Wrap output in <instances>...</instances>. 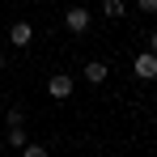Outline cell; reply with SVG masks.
Returning <instances> with one entry per match:
<instances>
[{"label":"cell","mask_w":157,"mask_h":157,"mask_svg":"<svg viewBox=\"0 0 157 157\" xmlns=\"http://www.w3.org/2000/svg\"><path fill=\"white\" fill-rule=\"evenodd\" d=\"M64 26L72 30V34H89V9H85V4L64 9Z\"/></svg>","instance_id":"6da1fadb"},{"label":"cell","mask_w":157,"mask_h":157,"mask_svg":"<svg viewBox=\"0 0 157 157\" xmlns=\"http://www.w3.org/2000/svg\"><path fill=\"white\" fill-rule=\"evenodd\" d=\"M132 72H136V81H157V55L153 51H140L136 59H132Z\"/></svg>","instance_id":"7a4b0ae2"},{"label":"cell","mask_w":157,"mask_h":157,"mask_svg":"<svg viewBox=\"0 0 157 157\" xmlns=\"http://www.w3.org/2000/svg\"><path fill=\"white\" fill-rule=\"evenodd\" d=\"M72 85H77V81L68 77V72H51V81H47V94H51L55 102H64V98H72Z\"/></svg>","instance_id":"3957f363"},{"label":"cell","mask_w":157,"mask_h":157,"mask_svg":"<svg viewBox=\"0 0 157 157\" xmlns=\"http://www.w3.org/2000/svg\"><path fill=\"white\" fill-rule=\"evenodd\" d=\"M81 77L89 81V85H102V81L110 77V64H106V59H85V68H81Z\"/></svg>","instance_id":"277c9868"},{"label":"cell","mask_w":157,"mask_h":157,"mask_svg":"<svg viewBox=\"0 0 157 157\" xmlns=\"http://www.w3.org/2000/svg\"><path fill=\"white\" fill-rule=\"evenodd\" d=\"M34 43V26L30 21H13L9 26V47H30Z\"/></svg>","instance_id":"5b68a950"},{"label":"cell","mask_w":157,"mask_h":157,"mask_svg":"<svg viewBox=\"0 0 157 157\" xmlns=\"http://www.w3.org/2000/svg\"><path fill=\"white\" fill-rule=\"evenodd\" d=\"M102 13L110 17V21H119V17L128 13V4H123V0H106V4H102Z\"/></svg>","instance_id":"8992f818"},{"label":"cell","mask_w":157,"mask_h":157,"mask_svg":"<svg viewBox=\"0 0 157 157\" xmlns=\"http://www.w3.org/2000/svg\"><path fill=\"white\" fill-rule=\"evenodd\" d=\"M4 140H9V149H21V144L30 140V136H26V123H21V128H9V136H4Z\"/></svg>","instance_id":"52a82bcc"},{"label":"cell","mask_w":157,"mask_h":157,"mask_svg":"<svg viewBox=\"0 0 157 157\" xmlns=\"http://www.w3.org/2000/svg\"><path fill=\"white\" fill-rule=\"evenodd\" d=\"M21 157H51V153H47V144H38V140H26V144H21Z\"/></svg>","instance_id":"ba28073f"},{"label":"cell","mask_w":157,"mask_h":157,"mask_svg":"<svg viewBox=\"0 0 157 157\" xmlns=\"http://www.w3.org/2000/svg\"><path fill=\"white\" fill-rule=\"evenodd\" d=\"M0 115H4V123H9V128H21V123H26L21 106H9V110H0Z\"/></svg>","instance_id":"9c48e42d"},{"label":"cell","mask_w":157,"mask_h":157,"mask_svg":"<svg viewBox=\"0 0 157 157\" xmlns=\"http://www.w3.org/2000/svg\"><path fill=\"white\" fill-rule=\"evenodd\" d=\"M136 9L140 13H157V0H136Z\"/></svg>","instance_id":"30bf717a"},{"label":"cell","mask_w":157,"mask_h":157,"mask_svg":"<svg viewBox=\"0 0 157 157\" xmlns=\"http://www.w3.org/2000/svg\"><path fill=\"white\" fill-rule=\"evenodd\" d=\"M149 51L157 55V30H153V34H149Z\"/></svg>","instance_id":"8fae6325"},{"label":"cell","mask_w":157,"mask_h":157,"mask_svg":"<svg viewBox=\"0 0 157 157\" xmlns=\"http://www.w3.org/2000/svg\"><path fill=\"white\" fill-rule=\"evenodd\" d=\"M0 68H4V51H0Z\"/></svg>","instance_id":"7c38bea8"},{"label":"cell","mask_w":157,"mask_h":157,"mask_svg":"<svg viewBox=\"0 0 157 157\" xmlns=\"http://www.w3.org/2000/svg\"><path fill=\"white\" fill-rule=\"evenodd\" d=\"M0 110H4V98H0Z\"/></svg>","instance_id":"4fadbf2b"}]
</instances>
